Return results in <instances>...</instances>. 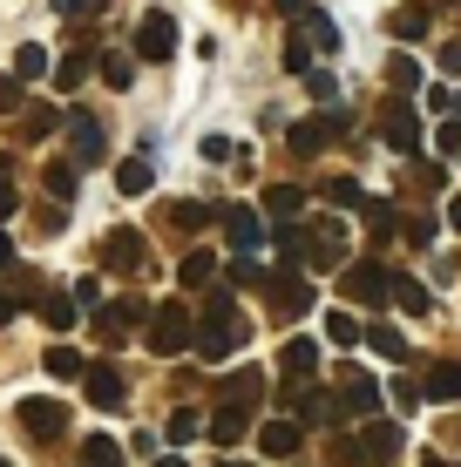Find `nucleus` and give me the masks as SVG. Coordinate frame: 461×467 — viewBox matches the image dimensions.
Returning <instances> with one entry per match:
<instances>
[{
	"instance_id": "50",
	"label": "nucleus",
	"mask_w": 461,
	"mask_h": 467,
	"mask_svg": "<svg viewBox=\"0 0 461 467\" xmlns=\"http://www.w3.org/2000/svg\"><path fill=\"white\" fill-rule=\"evenodd\" d=\"M204 156H211V163H225V156H237V142H225V136H204Z\"/></svg>"
},
{
	"instance_id": "9",
	"label": "nucleus",
	"mask_w": 461,
	"mask_h": 467,
	"mask_svg": "<svg viewBox=\"0 0 461 467\" xmlns=\"http://www.w3.org/2000/svg\"><path fill=\"white\" fill-rule=\"evenodd\" d=\"M340 292L353 298V305H380V298H393V271L367 257V265H353V271L340 278Z\"/></svg>"
},
{
	"instance_id": "3",
	"label": "nucleus",
	"mask_w": 461,
	"mask_h": 467,
	"mask_svg": "<svg viewBox=\"0 0 461 467\" xmlns=\"http://www.w3.org/2000/svg\"><path fill=\"white\" fill-rule=\"evenodd\" d=\"M393 454H401V427H393V420H367V427H360V441H340V461L346 467H387Z\"/></svg>"
},
{
	"instance_id": "41",
	"label": "nucleus",
	"mask_w": 461,
	"mask_h": 467,
	"mask_svg": "<svg viewBox=\"0 0 461 467\" xmlns=\"http://www.w3.org/2000/svg\"><path fill=\"white\" fill-rule=\"evenodd\" d=\"M285 68H292V75H312V41H306V35L285 41Z\"/></svg>"
},
{
	"instance_id": "2",
	"label": "nucleus",
	"mask_w": 461,
	"mask_h": 467,
	"mask_svg": "<svg viewBox=\"0 0 461 467\" xmlns=\"http://www.w3.org/2000/svg\"><path fill=\"white\" fill-rule=\"evenodd\" d=\"M197 346V318H190V305H156V318H150V352L156 359H177V352Z\"/></svg>"
},
{
	"instance_id": "56",
	"label": "nucleus",
	"mask_w": 461,
	"mask_h": 467,
	"mask_svg": "<svg viewBox=\"0 0 461 467\" xmlns=\"http://www.w3.org/2000/svg\"><path fill=\"white\" fill-rule=\"evenodd\" d=\"M448 223H455V231H461V197H455V203H448Z\"/></svg>"
},
{
	"instance_id": "28",
	"label": "nucleus",
	"mask_w": 461,
	"mask_h": 467,
	"mask_svg": "<svg viewBox=\"0 0 461 467\" xmlns=\"http://www.w3.org/2000/svg\"><path fill=\"white\" fill-rule=\"evenodd\" d=\"M393 305H401V312H414V318H427V312H435L427 285H414V278H393Z\"/></svg>"
},
{
	"instance_id": "53",
	"label": "nucleus",
	"mask_w": 461,
	"mask_h": 467,
	"mask_svg": "<svg viewBox=\"0 0 461 467\" xmlns=\"http://www.w3.org/2000/svg\"><path fill=\"white\" fill-rule=\"evenodd\" d=\"M0 217H14V183L0 176Z\"/></svg>"
},
{
	"instance_id": "18",
	"label": "nucleus",
	"mask_w": 461,
	"mask_h": 467,
	"mask_svg": "<svg viewBox=\"0 0 461 467\" xmlns=\"http://www.w3.org/2000/svg\"><path fill=\"white\" fill-rule=\"evenodd\" d=\"M150 183H156V163H150V150H136V156H122V163H116V190H122V197H142Z\"/></svg>"
},
{
	"instance_id": "21",
	"label": "nucleus",
	"mask_w": 461,
	"mask_h": 467,
	"mask_svg": "<svg viewBox=\"0 0 461 467\" xmlns=\"http://www.w3.org/2000/svg\"><path fill=\"white\" fill-rule=\"evenodd\" d=\"M177 285H183V292H211V285H217V257L211 251H190L177 265Z\"/></svg>"
},
{
	"instance_id": "47",
	"label": "nucleus",
	"mask_w": 461,
	"mask_h": 467,
	"mask_svg": "<svg viewBox=\"0 0 461 467\" xmlns=\"http://www.w3.org/2000/svg\"><path fill=\"white\" fill-rule=\"evenodd\" d=\"M435 150H441V156H461V122H441V136H435Z\"/></svg>"
},
{
	"instance_id": "12",
	"label": "nucleus",
	"mask_w": 461,
	"mask_h": 467,
	"mask_svg": "<svg viewBox=\"0 0 461 467\" xmlns=\"http://www.w3.org/2000/svg\"><path fill=\"white\" fill-rule=\"evenodd\" d=\"M82 386H89V400H95V407H102V413H116L122 407V400H130V386H122V373H116V366H89V373H82Z\"/></svg>"
},
{
	"instance_id": "55",
	"label": "nucleus",
	"mask_w": 461,
	"mask_h": 467,
	"mask_svg": "<svg viewBox=\"0 0 461 467\" xmlns=\"http://www.w3.org/2000/svg\"><path fill=\"white\" fill-rule=\"evenodd\" d=\"M272 7H278V14H306L312 0H272Z\"/></svg>"
},
{
	"instance_id": "37",
	"label": "nucleus",
	"mask_w": 461,
	"mask_h": 467,
	"mask_svg": "<svg viewBox=\"0 0 461 467\" xmlns=\"http://www.w3.org/2000/svg\"><path fill=\"white\" fill-rule=\"evenodd\" d=\"M367 346L380 352V359H407V339L393 326H367Z\"/></svg>"
},
{
	"instance_id": "8",
	"label": "nucleus",
	"mask_w": 461,
	"mask_h": 467,
	"mask_svg": "<svg viewBox=\"0 0 461 467\" xmlns=\"http://www.w3.org/2000/svg\"><path fill=\"white\" fill-rule=\"evenodd\" d=\"M136 55L142 61H170V55H177V21H170L163 7H150L136 21Z\"/></svg>"
},
{
	"instance_id": "35",
	"label": "nucleus",
	"mask_w": 461,
	"mask_h": 467,
	"mask_svg": "<svg viewBox=\"0 0 461 467\" xmlns=\"http://www.w3.org/2000/svg\"><path fill=\"white\" fill-rule=\"evenodd\" d=\"M299 21H306V27H299V35H306V41H320V47H340V27H332L326 14H320V7H306V14H299Z\"/></svg>"
},
{
	"instance_id": "7",
	"label": "nucleus",
	"mask_w": 461,
	"mask_h": 467,
	"mask_svg": "<svg viewBox=\"0 0 461 467\" xmlns=\"http://www.w3.org/2000/svg\"><path fill=\"white\" fill-rule=\"evenodd\" d=\"M265 305L278 318H299V312H312V285L299 271H265Z\"/></svg>"
},
{
	"instance_id": "24",
	"label": "nucleus",
	"mask_w": 461,
	"mask_h": 467,
	"mask_svg": "<svg viewBox=\"0 0 461 467\" xmlns=\"http://www.w3.org/2000/svg\"><path fill=\"white\" fill-rule=\"evenodd\" d=\"M387 27H393V41H427L435 14H427V7H393V14H387Z\"/></svg>"
},
{
	"instance_id": "29",
	"label": "nucleus",
	"mask_w": 461,
	"mask_h": 467,
	"mask_svg": "<svg viewBox=\"0 0 461 467\" xmlns=\"http://www.w3.org/2000/svg\"><path fill=\"white\" fill-rule=\"evenodd\" d=\"M82 467H122V447L109 441V433H89L82 441Z\"/></svg>"
},
{
	"instance_id": "23",
	"label": "nucleus",
	"mask_w": 461,
	"mask_h": 467,
	"mask_svg": "<svg viewBox=\"0 0 461 467\" xmlns=\"http://www.w3.org/2000/svg\"><path fill=\"white\" fill-rule=\"evenodd\" d=\"M41 75H55V61H47V47L41 41H27V47H14V82H41Z\"/></svg>"
},
{
	"instance_id": "52",
	"label": "nucleus",
	"mask_w": 461,
	"mask_h": 467,
	"mask_svg": "<svg viewBox=\"0 0 461 467\" xmlns=\"http://www.w3.org/2000/svg\"><path fill=\"white\" fill-rule=\"evenodd\" d=\"M14 312H21V305L7 298V285H0V326H14Z\"/></svg>"
},
{
	"instance_id": "4",
	"label": "nucleus",
	"mask_w": 461,
	"mask_h": 467,
	"mask_svg": "<svg viewBox=\"0 0 461 467\" xmlns=\"http://www.w3.org/2000/svg\"><path fill=\"white\" fill-rule=\"evenodd\" d=\"M95 265H102V271H150V237L122 223V231H109V237H102Z\"/></svg>"
},
{
	"instance_id": "43",
	"label": "nucleus",
	"mask_w": 461,
	"mask_h": 467,
	"mask_svg": "<svg viewBox=\"0 0 461 467\" xmlns=\"http://www.w3.org/2000/svg\"><path fill=\"white\" fill-rule=\"evenodd\" d=\"M225 278H231V285H265V271H258V257H231Z\"/></svg>"
},
{
	"instance_id": "22",
	"label": "nucleus",
	"mask_w": 461,
	"mask_h": 467,
	"mask_svg": "<svg viewBox=\"0 0 461 467\" xmlns=\"http://www.w3.org/2000/svg\"><path fill=\"white\" fill-rule=\"evenodd\" d=\"M245 433H251V413H245V407H217V413H211V441H217V447H237Z\"/></svg>"
},
{
	"instance_id": "49",
	"label": "nucleus",
	"mask_w": 461,
	"mask_h": 467,
	"mask_svg": "<svg viewBox=\"0 0 461 467\" xmlns=\"http://www.w3.org/2000/svg\"><path fill=\"white\" fill-rule=\"evenodd\" d=\"M14 109H21V82H14V75H0V116H14Z\"/></svg>"
},
{
	"instance_id": "59",
	"label": "nucleus",
	"mask_w": 461,
	"mask_h": 467,
	"mask_svg": "<svg viewBox=\"0 0 461 467\" xmlns=\"http://www.w3.org/2000/svg\"><path fill=\"white\" fill-rule=\"evenodd\" d=\"M225 467H245V461H225Z\"/></svg>"
},
{
	"instance_id": "15",
	"label": "nucleus",
	"mask_w": 461,
	"mask_h": 467,
	"mask_svg": "<svg viewBox=\"0 0 461 467\" xmlns=\"http://www.w3.org/2000/svg\"><path fill=\"white\" fill-rule=\"evenodd\" d=\"M258 393H265V373H251V366L217 379V407H245V413H251V400H258Z\"/></svg>"
},
{
	"instance_id": "19",
	"label": "nucleus",
	"mask_w": 461,
	"mask_h": 467,
	"mask_svg": "<svg viewBox=\"0 0 461 467\" xmlns=\"http://www.w3.org/2000/svg\"><path fill=\"white\" fill-rule=\"evenodd\" d=\"M340 407H346V413H373V407H380V386H373L367 373H340Z\"/></svg>"
},
{
	"instance_id": "6",
	"label": "nucleus",
	"mask_w": 461,
	"mask_h": 467,
	"mask_svg": "<svg viewBox=\"0 0 461 467\" xmlns=\"http://www.w3.org/2000/svg\"><path fill=\"white\" fill-rule=\"evenodd\" d=\"M346 129H353V116H346V109H326L320 122H292V129H285V142H292V156H320L332 136H346Z\"/></svg>"
},
{
	"instance_id": "13",
	"label": "nucleus",
	"mask_w": 461,
	"mask_h": 467,
	"mask_svg": "<svg viewBox=\"0 0 461 467\" xmlns=\"http://www.w3.org/2000/svg\"><path fill=\"white\" fill-rule=\"evenodd\" d=\"M225 237H231L237 257H251V251H258V237H265V217L245 211V203H231V211H225Z\"/></svg>"
},
{
	"instance_id": "26",
	"label": "nucleus",
	"mask_w": 461,
	"mask_h": 467,
	"mask_svg": "<svg viewBox=\"0 0 461 467\" xmlns=\"http://www.w3.org/2000/svg\"><path fill=\"white\" fill-rule=\"evenodd\" d=\"M421 393H427V400H441V407H448V400H461V366H448V359H441L435 373H427V386H421Z\"/></svg>"
},
{
	"instance_id": "34",
	"label": "nucleus",
	"mask_w": 461,
	"mask_h": 467,
	"mask_svg": "<svg viewBox=\"0 0 461 467\" xmlns=\"http://www.w3.org/2000/svg\"><path fill=\"white\" fill-rule=\"evenodd\" d=\"M41 318H47L55 332H68V326H75V298H68V292H41Z\"/></svg>"
},
{
	"instance_id": "60",
	"label": "nucleus",
	"mask_w": 461,
	"mask_h": 467,
	"mask_svg": "<svg viewBox=\"0 0 461 467\" xmlns=\"http://www.w3.org/2000/svg\"><path fill=\"white\" fill-rule=\"evenodd\" d=\"M0 467H7V461H0Z\"/></svg>"
},
{
	"instance_id": "10",
	"label": "nucleus",
	"mask_w": 461,
	"mask_h": 467,
	"mask_svg": "<svg viewBox=\"0 0 461 467\" xmlns=\"http://www.w3.org/2000/svg\"><path fill=\"white\" fill-rule=\"evenodd\" d=\"M136 318H142V305H136V298H122V305H102V312H95V339H102V346H130Z\"/></svg>"
},
{
	"instance_id": "58",
	"label": "nucleus",
	"mask_w": 461,
	"mask_h": 467,
	"mask_svg": "<svg viewBox=\"0 0 461 467\" xmlns=\"http://www.w3.org/2000/svg\"><path fill=\"white\" fill-rule=\"evenodd\" d=\"M421 467H448V461H421Z\"/></svg>"
},
{
	"instance_id": "33",
	"label": "nucleus",
	"mask_w": 461,
	"mask_h": 467,
	"mask_svg": "<svg viewBox=\"0 0 461 467\" xmlns=\"http://www.w3.org/2000/svg\"><path fill=\"white\" fill-rule=\"evenodd\" d=\"M387 88L414 95V88H421V61H414V55H393V61H387Z\"/></svg>"
},
{
	"instance_id": "46",
	"label": "nucleus",
	"mask_w": 461,
	"mask_h": 467,
	"mask_svg": "<svg viewBox=\"0 0 461 467\" xmlns=\"http://www.w3.org/2000/svg\"><path fill=\"white\" fill-rule=\"evenodd\" d=\"M35 223H41V237H61V231H68V211H61V203H55V211H41Z\"/></svg>"
},
{
	"instance_id": "38",
	"label": "nucleus",
	"mask_w": 461,
	"mask_h": 467,
	"mask_svg": "<svg viewBox=\"0 0 461 467\" xmlns=\"http://www.w3.org/2000/svg\"><path fill=\"white\" fill-rule=\"evenodd\" d=\"M211 217H225V211H204V203H170V223H177V231H197V223H211Z\"/></svg>"
},
{
	"instance_id": "1",
	"label": "nucleus",
	"mask_w": 461,
	"mask_h": 467,
	"mask_svg": "<svg viewBox=\"0 0 461 467\" xmlns=\"http://www.w3.org/2000/svg\"><path fill=\"white\" fill-rule=\"evenodd\" d=\"M245 339H251V326L237 318L231 292H225V285H211V292H204V326H197V352H204V359H225V352H237Z\"/></svg>"
},
{
	"instance_id": "16",
	"label": "nucleus",
	"mask_w": 461,
	"mask_h": 467,
	"mask_svg": "<svg viewBox=\"0 0 461 467\" xmlns=\"http://www.w3.org/2000/svg\"><path fill=\"white\" fill-rule=\"evenodd\" d=\"M299 441H306V427H299V420H265V427H258V447H265L272 461H292Z\"/></svg>"
},
{
	"instance_id": "57",
	"label": "nucleus",
	"mask_w": 461,
	"mask_h": 467,
	"mask_svg": "<svg viewBox=\"0 0 461 467\" xmlns=\"http://www.w3.org/2000/svg\"><path fill=\"white\" fill-rule=\"evenodd\" d=\"M156 467H183V461H177V454H156Z\"/></svg>"
},
{
	"instance_id": "44",
	"label": "nucleus",
	"mask_w": 461,
	"mask_h": 467,
	"mask_svg": "<svg viewBox=\"0 0 461 467\" xmlns=\"http://www.w3.org/2000/svg\"><path fill=\"white\" fill-rule=\"evenodd\" d=\"M197 413H190V407H177V413H170V441H197Z\"/></svg>"
},
{
	"instance_id": "40",
	"label": "nucleus",
	"mask_w": 461,
	"mask_h": 467,
	"mask_svg": "<svg viewBox=\"0 0 461 467\" xmlns=\"http://www.w3.org/2000/svg\"><path fill=\"white\" fill-rule=\"evenodd\" d=\"M82 82H89V61H82V55L55 61V88H82Z\"/></svg>"
},
{
	"instance_id": "14",
	"label": "nucleus",
	"mask_w": 461,
	"mask_h": 467,
	"mask_svg": "<svg viewBox=\"0 0 461 467\" xmlns=\"http://www.w3.org/2000/svg\"><path fill=\"white\" fill-rule=\"evenodd\" d=\"M68 142H75V163H102V150H109L95 116H68Z\"/></svg>"
},
{
	"instance_id": "42",
	"label": "nucleus",
	"mask_w": 461,
	"mask_h": 467,
	"mask_svg": "<svg viewBox=\"0 0 461 467\" xmlns=\"http://www.w3.org/2000/svg\"><path fill=\"white\" fill-rule=\"evenodd\" d=\"M21 129H27V136H55V129H68V116H61V109H35Z\"/></svg>"
},
{
	"instance_id": "25",
	"label": "nucleus",
	"mask_w": 461,
	"mask_h": 467,
	"mask_svg": "<svg viewBox=\"0 0 461 467\" xmlns=\"http://www.w3.org/2000/svg\"><path fill=\"white\" fill-rule=\"evenodd\" d=\"M299 211H306V190H299V183H272V190H265V217H299Z\"/></svg>"
},
{
	"instance_id": "45",
	"label": "nucleus",
	"mask_w": 461,
	"mask_h": 467,
	"mask_svg": "<svg viewBox=\"0 0 461 467\" xmlns=\"http://www.w3.org/2000/svg\"><path fill=\"white\" fill-rule=\"evenodd\" d=\"M75 305H89V312H102V285H95V278H75Z\"/></svg>"
},
{
	"instance_id": "39",
	"label": "nucleus",
	"mask_w": 461,
	"mask_h": 467,
	"mask_svg": "<svg viewBox=\"0 0 461 467\" xmlns=\"http://www.w3.org/2000/svg\"><path fill=\"white\" fill-rule=\"evenodd\" d=\"M360 217L373 223V237H393V203L387 197H367V203H360Z\"/></svg>"
},
{
	"instance_id": "51",
	"label": "nucleus",
	"mask_w": 461,
	"mask_h": 467,
	"mask_svg": "<svg viewBox=\"0 0 461 467\" xmlns=\"http://www.w3.org/2000/svg\"><path fill=\"white\" fill-rule=\"evenodd\" d=\"M441 68H448V75H461V41H448V47H441Z\"/></svg>"
},
{
	"instance_id": "20",
	"label": "nucleus",
	"mask_w": 461,
	"mask_h": 467,
	"mask_svg": "<svg viewBox=\"0 0 461 467\" xmlns=\"http://www.w3.org/2000/svg\"><path fill=\"white\" fill-rule=\"evenodd\" d=\"M278 373H292V379L320 373V339H285V352H278Z\"/></svg>"
},
{
	"instance_id": "32",
	"label": "nucleus",
	"mask_w": 461,
	"mask_h": 467,
	"mask_svg": "<svg viewBox=\"0 0 461 467\" xmlns=\"http://www.w3.org/2000/svg\"><path fill=\"white\" fill-rule=\"evenodd\" d=\"M326 339L332 346H360V339H367V326H360L353 312H326Z\"/></svg>"
},
{
	"instance_id": "17",
	"label": "nucleus",
	"mask_w": 461,
	"mask_h": 467,
	"mask_svg": "<svg viewBox=\"0 0 461 467\" xmlns=\"http://www.w3.org/2000/svg\"><path fill=\"white\" fill-rule=\"evenodd\" d=\"M380 136H387L401 156H414V150H421V122H414V109L393 102V109H387V122H380Z\"/></svg>"
},
{
	"instance_id": "27",
	"label": "nucleus",
	"mask_w": 461,
	"mask_h": 467,
	"mask_svg": "<svg viewBox=\"0 0 461 467\" xmlns=\"http://www.w3.org/2000/svg\"><path fill=\"white\" fill-rule=\"evenodd\" d=\"M320 197H326V203H340V211H360V203H367V190H360L353 176H326Z\"/></svg>"
},
{
	"instance_id": "54",
	"label": "nucleus",
	"mask_w": 461,
	"mask_h": 467,
	"mask_svg": "<svg viewBox=\"0 0 461 467\" xmlns=\"http://www.w3.org/2000/svg\"><path fill=\"white\" fill-rule=\"evenodd\" d=\"M0 271H14V237L0 231Z\"/></svg>"
},
{
	"instance_id": "31",
	"label": "nucleus",
	"mask_w": 461,
	"mask_h": 467,
	"mask_svg": "<svg viewBox=\"0 0 461 467\" xmlns=\"http://www.w3.org/2000/svg\"><path fill=\"white\" fill-rule=\"evenodd\" d=\"M102 82H109V88H130V82H136V55L109 47V55H102Z\"/></svg>"
},
{
	"instance_id": "36",
	"label": "nucleus",
	"mask_w": 461,
	"mask_h": 467,
	"mask_svg": "<svg viewBox=\"0 0 461 467\" xmlns=\"http://www.w3.org/2000/svg\"><path fill=\"white\" fill-rule=\"evenodd\" d=\"M41 183H47V197H55V203H68L75 197V163H47Z\"/></svg>"
},
{
	"instance_id": "30",
	"label": "nucleus",
	"mask_w": 461,
	"mask_h": 467,
	"mask_svg": "<svg viewBox=\"0 0 461 467\" xmlns=\"http://www.w3.org/2000/svg\"><path fill=\"white\" fill-rule=\"evenodd\" d=\"M82 373H89V359H82L75 346H55V352H47V379H82Z\"/></svg>"
},
{
	"instance_id": "11",
	"label": "nucleus",
	"mask_w": 461,
	"mask_h": 467,
	"mask_svg": "<svg viewBox=\"0 0 461 467\" xmlns=\"http://www.w3.org/2000/svg\"><path fill=\"white\" fill-rule=\"evenodd\" d=\"M340 257H346V231H340V217H326L320 231L306 237V265H312V271H332Z\"/></svg>"
},
{
	"instance_id": "48",
	"label": "nucleus",
	"mask_w": 461,
	"mask_h": 467,
	"mask_svg": "<svg viewBox=\"0 0 461 467\" xmlns=\"http://www.w3.org/2000/svg\"><path fill=\"white\" fill-rule=\"evenodd\" d=\"M306 88H312V95H320V102H332V95H340V82H332V75H326V68H312V75H306Z\"/></svg>"
},
{
	"instance_id": "5",
	"label": "nucleus",
	"mask_w": 461,
	"mask_h": 467,
	"mask_svg": "<svg viewBox=\"0 0 461 467\" xmlns=\"http://www.w3.org/2000/svg\"><path fill=\"white\" fill-rule=\"evenodd\" d=\"M14 420L27 427V441H41V447H47V441H61V433H68V407L35 393V400H21V407H14Z\"/></svg>"
}]
</instances>
